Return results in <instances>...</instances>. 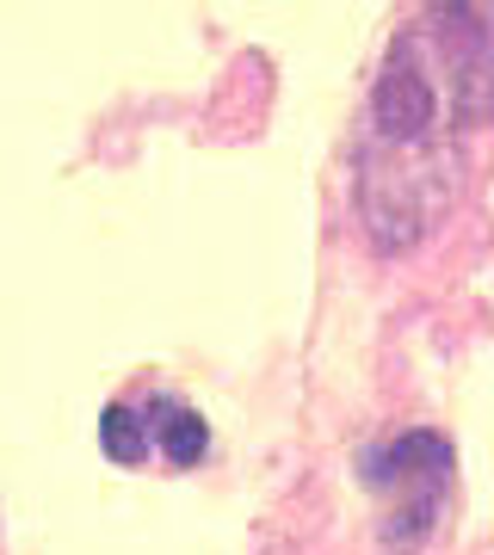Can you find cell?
I'll return each instance as SVG.
<instances>
[{"instance_id":"1","label":"cell","mask_w":494,"mask_h":555,"mask_svg":"<svg viewBox=\"0 0 494 555\" xmlns=\"http://www.w3.org/2000/svg\"><path fill=\"white\" fill-rule=\"evenodd\" d=\"M494 118V7H427L383 50L353 142L358 222L377 254L415 247L457 192L464 137Z\"/></svg>"},{"instance_id":"2","label":"cell","mask_w":494,"mask_h":555,"mask_svg":"<svg viewBox=\"0 0 494 555\" xmlns=\"http://www.w3.org/2000/svg\"><path fill=\"white\" fill-rule=\"evenodd\" d=\"M365 488L383 506V543L415 550L420 537L439 525L445 488H452V444L433 426H408L395 438H377L371 451L358 456Z\"/></svg>"},{"instance_id":"3","label":"cell","mask_w":494,"mask_h":555,"mask_svg":"<svg viewBox=\"0 0 494 555\" xmlns=\"http://www.w3.org/2000/svg\"><path fill=\"white\" fill-rule=\"evenodd\" d=\"M99 451L118 469H198L211 456V426L174 389H130L99 414Z\"/></svg>"}]
</instances>
